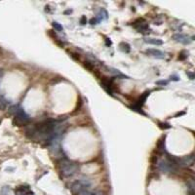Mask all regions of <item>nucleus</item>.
Returning <instances> with one entry per match:
<instances>
[{"instance_id": "nucleus-6", "label": "nucleus", "mask_w": 195, "mask_h": 195, "mask_svg": "<svg viewBox=\"0 0 195 195\" xmlns=\"http://www.w3.org/2000/svg\"><path fill=\"white\" fill-rule=\"evenodd\" d=\"M173 39L177 41V42L185 44V45H187V44H189L191 42V39H189V37H187L186 35L180 34V33L174 34V35H173Z\"/></svg>"}, {"instance_id": "nucleus-12", "label": "nucleus", "mask_w": 195, "mask_h": 195, "mask_svg": "<svg viewBox=\"0 0 195 195\" xmlns=\"http://www.w3.org/2000/svg\"><path fill=\"white\" fill-rule=\"evenodd\" d=\"M187 56H188V53H187V52H185V51H182V52L180 53L179 58H180V60H185V58H187Z\"/></svg>"}, {"instance_id": "nucleus-5", "label": "nucleus", "mask_w": 195, "mask_h": 195, "mask_svg": "<svg viewBox=\"0 0 195 195\" xmlns=\"http://www.w3.org/2000/svg\"><path fill=\"white\" fill-rule=\"evenodd\" d=\"M146 53L149 56H152V57H154L156 58H160V60H163V58H166L165 53L160 51V50H157V49H147Z\"/></svg>"}, {"instance_id": "nucleus-17", "label": "nucleus", "mask_w": 195, "mask_h": 195, "mask_svg": "<svg viewBox=\"0 0 195 195\" xmlns=\"http://www.w3.org/2000/svg\"><path fill=\"white\" fill-rule=\"evenodd\" d=\"M158 85H167L168 84V81H165V80H161V81H157L156 82Z\"/></svg>"}, {"instance_id": "nucleus-2", "label": "nucleus", "mask_w": 195, "mask_h": 195, "mask_svg": "<svg viewBox=\"0 0 195 195\" xmlns=\"http://www.w3.org/2000/svg\"><path fill=\"white\" fill-rule=\"evenodd\" d=\"M158 169L164 174H169V173H177L178 171V166L177 164L173 162L172 160L168 159L166 157V159H162L158 162Z\"/></svg>"}, {"instance_id": "nucleus-15", "label": "nucleus", "mask_w": 195, "mask_h": 195, "mask_svg": "<svg viewBox=\"0 0 195 195\" xmlns=\"http://www.w3.org/2000/svg\"><path fill=\"white\" fill-rule=\"evenodd\" d=\"M159 126L160 128H162V129H169V128H171V126L167 123H159Z\"/></svg>"}, {"instance_id": "nucleus-20", "label": "nucleus", "mask_w": 195, "mask_h": 195, "mask_svg": "<svg viewBox=\"0 0 195 195\" xmlns=\"http://www.w3.org/2000/svg\"><path fill=\"white\" fill-rule=\"evenodd\" d=\"M107 45L108 46V45H111V41L110 40H108V39H107Z\"/></svg>"}, {"instance_id": "nucleus-4", "label": "nucleus", "mask_w": 195, "mask_h": 195, "mask_svg": "<svg viewBox=\"0 0 195 195\" xmlns=\"http://www.w3.org/2000/svg\"><path fill=\"white\" fill-rule=\"evenodd\" d=\"M136 22H139V24L134 23V26H135V29L138 30L139 32H141V33H148L149 32L148 24H147L143 20L140 19V20H138Z\"/></svg>"}, {"instance_id": "nucleus-14", "label": "nucleus", "mask_w": 195, "mask_h": 195, "mask_svg": "<svg viewBox=\"0 0 195 195\" xmlns=\"http://www.w3.org/2000/svg\"><path fill=\"white\" fill-rule=\"evenodd\" d=\"M6 107V102L2 98H0V109H4Z\"/></svg>"}, {"instance_id": "nucleus-3", "label": "nucleus", "mask_w": 195, "mask_h": 195, "mask_svg": "<svg viewBox=\"0 0 195 195\" xmlns=\"http://www.w3.org/2000/svg\"><path fill=\"white\" fill-rule=\"evenodd\" d=\"M194 162V156L193 154L191 155H186L183 156L182 158H179V162H178V166L180 167H190L193 165Z\"/></svg>"}, {"instance_id": "nucleus-13", "label": "nucleus", "mask_w": 195, "mask_h": 195, "mask_svg": "<svg viewBox=\"0 0 195 195\" xmlns=\"http://www.w3.org/2000/svg\"><path fill=\"white\" fill-rule=\"evenodd\" d=\"M121 46H124L123 48H122V49H123V51H125L126 53H129L130 52V46L128 45L127 43H122Z\"/></svg>"}, {"instance_id": "nucleus-1", "label": "nucleus", "mask_w": 195, "mask_h": 195, "mask_svg": "<svg viewBox=\"0 0 195 195\" xmlns=\"http://www.w3.org/2000/svg\"><path fill=\"white\" fill-rule=\"evenodd\" d=\"M58 167H60L61 173L63 174V176L68 178L71 177V176L75 175L79 170V166L77 165L76 163L71 162L66 158H62L60 161V164H58Z\"/></svg>"}, {"instance_id": "nucleus-8", "label": "nucleus", "mask_w": 195, "mask_h": 195, "mask_svg": "<svg viewBox=\"0 0 195 195\" xmlns=\"http://www.w3.org/2000/svg\"><path fill=\"white\" fill-rule=\"evenodd\" d=\"M144 42L147 44H152V45H162L163 42L160 39H155V38H146Z\"/></svg>"}, {"instance_id": "nucleus-19", "label": "nucleus", "mask_w": 195, "mask_h": 195, "mask_svg": "<svg viewBox=\"0 0 195 195\" xmlns=\"http://www.w3.org/2000/svg\"><path fill=\"white\" fill-rule=\"evenodd\" d=\"M186 74L188 75L189 78H190L191 80H192V79H194V74L192 73V72H189V71H187V72H186Z\"/></svg>"}, {"instance_id": "nucleus-18", "label": "nucleus", "mask_w": 195, "mask_h": 195, "mask_svg": "<svg viewBox=\"0 0 195 195\" xmlns=\"http://www.w3.org/2000/svg\"><path fill=\"white\" fill-rule=\"evenodd\" d=\"M86 23H87V20H86V17L83 16L82 18H81V20H80V24H85Z\"/></svg>"}, {"instance_id": "nucleus-7", "label": "nucleus", "mask_w": 195, "mask_h": 195, "mask_svg": "<svg viewBox=\"0 0 195 195\" xmlns=\"http://www.w3.org/2000/svg\"><path fill=\"white\" fill-rule=\"evenodd\" d=\"M15 193L17 195H33L34 193L30 190L29 186H20L15 190Z\"/></svg>"}, {"instance_id": "nucleus-9", "label": "nucleus", "mask_w": 195, "mask_h": 195, "mask_svg": "<svg viewBox=\"0 0 195 195\" xmlns=\"http://www.w3.org/2000/svg\"><path fill=\"white\" fill-rule=\"evenodd\" d=\"M13 123L17 125V126H24V125H26L29 123V120H26V119L20 118V117H15L13 120Z\"/></svg>"}, {"instance_id": "nucleus-10", "label": "nucleus", "mask_w": 195, "mask_h": 195, "mask_svg": "<svg viewBox=\"0 0 195 195\" xmlns=\"http://www.w3.org/2000/svg\"><path fill=\"white\" fill-rule=\"evenodd\" d=\"M157 147H158V150L159 151H165V139H162V140H160L158 141V144H157Z\"/></svg>"}, {"instance_id": "nucleus-11", "label": "nucleus", "mask_w": 195, "mask_h": 195, "mask_svg": "<svg viewBox=\"0 0 195 195\" xmlns=\"http://www.w3.org/2000/svg\"><path fill=\"white\" fill-rule=\"evenodd\" d=\"M52 24H53V26H54V29H57L58 31H63V26H61V24L58 23H57V22H54V23H53Z\"/></svg>"}, {"instance_id": "nucleus-16", "label": "nucleus", "mask_w": 195, "mask_h": 195, "mask_svg": "<svg viewBox=\"0 0 195 195\" xmlns=\"http://www.w3.org/2000/svg\"><path fill=\"white\" fill-rule=\"evenodd\" d=\"M171 80H173V81H179L180 80V78L177 76V75H171Z\"/></svg>"}]
</instances>
